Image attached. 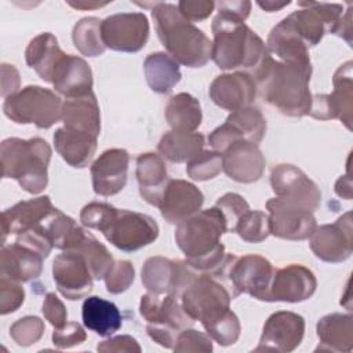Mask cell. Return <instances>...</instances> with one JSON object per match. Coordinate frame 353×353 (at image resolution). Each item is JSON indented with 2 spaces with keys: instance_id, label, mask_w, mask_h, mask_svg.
I'll list each match as a JSON object with an SVG mask.
<instances>
[{
  "instance_id": "484cf974",
  "label": "cell",
  "mask_w": 353,
  "mask_h": 353,
  "mask_svg": "<svg viewBox=\"0 0 353 353\" xmlns=\"http://www.w3.org/2000/svg\"><path fill=\"white\" fill-rule=\"evenodd\" d=\"M135 175L141 197L146 203L159 207L170 181L163 157L153 152L139 154L137 159Z\"/></svg>"
},
{
  "instance_id": "603a6c76",
  "label": "cell",
  "mask_w": 353,
  "mask_h": 353,
  "mask_svg": "<svg viewBox=\"0 0 353 353\" xmlns=\"http://www.w3.org/2000/svg\"><path fill=\"white\" fill-rule=\"evenodd\" d=\"M48 196H39L36 199L19 201L7 208L1 214L3 244L7 234H23L28 230L39 226L54 210Z\"/></svg>"
},
{
  "instance_id": "7402d4cb",
  "label": "cell",
  "mask_w": 353,
  "mask_h": 353,
  "mask_svg": "<svg viewBox=\"0 0 353 353\" xmlns=\"http://www.w3.org/2000/svg\"><path fill=\"white\" fill-rule=\"evenodd\" d=\"M130 154L124 149L105 150L91 165L92 188L99 196H113L127 183Z\"/></svg>"
},
{
  "instance_id": "30bf717a",
  "label": "cell",
  "mask_w": 353,
  "mask_h": 353,
  "mask_svg": "<svg viewBox=\"0 0 353 353\" xmlns=\"http://www.w3.org/2000/svg\"><path fill=\"white\" fill-rule=\"evenodd\" d=\"M228 277L232 283L233 295L248 294L259 301L269 302V290L274 268L269 259L256 254L234 256L228 265Z\"/></svg>"
},
{
  "instance_id": "6da1fadb",
  "label": "cell",
  "mask_w": 353,
  "mask_h": 353,
  "mask_svg": "<svg viewBox=\"0 0 353 353\" xmlns=\"http://www.w3.org/2000/svg\"><path fill=\"white\" fill-rule=\"evenodd\" d=\"M250 74L261 97L280 113L290 117H303L310 113L312 63L283 62L269 52Z\"/></svg>"
},
{
  "instance_id": "7dc6e473",
  "label": "cell",
  "mask_w": 353,
  "mask_h": 353,
  "mask_svg": "<svg viewBox=\"0 0 353 353\" xmlns=\"http://www.w3.org/2000/svg\"><path fill=\"white\" fill-rule=\"evenodd\" d=\"M174 352H212V342L208 334H203L194 328H185L176 336Z\"/></svg>"
},
{
  "instance_id": "4316f807",
  "label": "cell",
  "mask_w": 353,
  "mask_h": 353,
  "mask_svg": "<svg viewBox=\"0 0 353 353\" xmlns=\"http://www.w3.org/2000/svg\"><path fill=\"white\" fill-rule=\"evenodd\" d=\"M266 48L270 55H276L279 61L305 65L312 63L307 52V46L303 43L299 33L296 32L290 15L283 18L270 30Z\"/></svg>"
},
{
  "instance_id": "d6986e66",
  "label": "cell",
  "mask_w": 353,
  "mask_h": 353,
  "mask_svg": "<svg viewBox=\"0 0 353 353\" xmlns=\"http://www.w3.org/2000/svg\"><path fill=\"white\" fill-rule=\"evenodd\" d=\"M266 167L265 156L258 145L248 141H236L222 153V170L240 183H252L262 178Z\"/></svg>"
},
{
  "instance_id": "11a10c76",
  "label": "cell",
  "mask_w": 353,
  "mask_h": 353,
  "mask_svg": "<svg viewBox=\"0 0 353 353\" xmlns=\"http://www.w3.org/2000/svg\"><path fill=\"white\" fill-rule=\"evenodd\" d=\"M218 7V11L230 14L233 17H237L241 21H245L251 11V1L248 0H239V1H218L215 3Z\"/></svg>"
},
{
  "instance_id": "52a82bcc",
  "label": "cell",
  "mask_w": 353,
  "mask_h": 353,
  "mask_svg": "<svg viewBox=\"0 0 353 353\" xmlns=\"http://www.w3.org/2000/svg\"><path fill=\"white\" fill-rule=\"evenodd\" d=\"M62 105L54 91L40 85H26L4 99L3 112L14 123L34 124L46 130L59 121Z\"/></svg>"
},
{
  "instance_id": "5bb4252c",
  "label": "cell",
  "mask_w": 353,
  "mask_h": 353,
  "mask_svg": "<svg viewBox=\"0 0 353 353\" xmlns=\"http://www.w3.org/2000/svg\"><path fill=\"white\" fill-rule=\"evenodd\" d=\"M352 230V212L343 214L334 223L316 226L309 237L310 250L324 262H343L353 252Z\"/></svg>"
},
{
  "instance_id": "9a60e30c",
  "label": "cell",
  "mask_w": 353,
  "mask_h": 353,
  "mask_svg": "<svg viewBox=\"0 0 353 353\" xmlns=\"http://www.w3.org/2000/svg\"><path fill=\"white\" fill-rule=\"evenodd\" d=\"M305 335V319L294 312L280 310L270 314L263 324L255 352L270 350L288 353L295 350Z\"/></svg>"
},
{
  "instance_id": "f5cc1de1",
  "label": "cell",
  "mask_w": 353,
  "mask_h": 353,
  "mask_svg": "<svg viewBox=\"0 0 353 353\" xmlns=\"http://www.w3.org/2000/svg\"><path fill=\"white\" fill-rule=\"evenodd\" d=\"M98 352H128V353H139L142 349L135 338L131 335H117L110 339L101 342L97 346Z\"/></svg>"
},
{
  "instance_id": "1f68e13d",
  "label": "cell",
  "mask_w": 353,
  "mask_h": 353,
  "mask_svg": "<svg viewBox=\"0 0 353 353\" xmlns=\"http://www.w3.org/2000/svg\"><path fill=\"white\" fill-rule=\"evenodd\" d=\"M84 325L99 336H110L121 328V313L119 307L103 298L88 296L81 306Z\"/></svg>"
},
{
  "instance_id": "2e32d148",
  "label": "cell",
  "mask_w": 353,
  "mask_h": 353,
  "mask_svg": "<svg viewBox=\"0 0 353 353\" xmlns=\"http://www.w3.org/2000/svg\"><path fill=\"white\" fill-rule=\"evenodd\" d=\"M270 234L284 240H305L312 236L317 223L313 212L277 197L266 201Z\"/></svg>"
},
{
  "instance_id": "3957f363",
  "label": "cell",
  "mask_w": 353,
  "mask_h": 353,
  "mask_svg": "<svg viewBox=\"0 0 353 353\" xmlns=\"http://www.w3.org/2000/svg\"><path fill=\"white\" fill-rule=\"evenodd\" d=\"M152 18L159 40L178 63L201 68L211 59L212 41L193 22L183 18L175 4L154 3Z\"/></svg>"
},
{
  "instance_id": "60d3db41",
  "label": "cell",
  "mask_w": 353,
  "mask_h": 353,
  "mask_svg": "<svg viewBox=\"0 0 353 353\" xmlns=\"http://www.w3.org/2000/svg\"><path fill=\"white\" fill-rule=\"evenodd\" d=\"M234 232L247 243H261L270 234L269 216L263 211L248 210L237 221Z\"/></svg>"
},
{
  "instance_id": "277c9868",
  "label": "cell",
  "mask_w": 353,
  "mask_h": 353,
  "mask_svg": "<svg viewBox=\"0 0 353 353\" xmlns=\"http://www.w3.org/2000/svg\"><path fill=\"white\" fill-rule=\"evenodd\" d=\"M211 29L214 36L211 58L222 70L252 72L269 54L262 39L237 17L218 11Z\"/></svg>"
},
{
  "instance_id": "ba28073f",
  "label": "cell",
  "mask_w": 353,
  "mask_h": 353,
  "mask_svg": "<svg viewBox=\"0 0 353 353\" xmlns=\"http://www.w3.org/2000/svg\"><path fill=\"white\" fill-rule=\"evenodd\" d=\"M233 298V294L215 276L199 273L181 294V303L193 321L203 324L230 309Z\"/></svg>"
},
{
  "instance_id": "7bdbcfd3",
  "label": "cell",
  "mask_w": 353,
  "mask_h": 353,
  "mask_svg": "<svg viewBox=\"0 0 353 353\" xmlns=\"http://www.w3.org/2000/svg\"><path fill=\"white\" fill-rule=\"evenodd\" d=\"M44 330V321L40 317L25 316L10 327V336L18 346L28 347L40 341Z\"/></svg>"
},
{
  "instance_id": "ee69618b",
  "label": "cell",
  "mask_w": 353,
  "mask_h": 353,
  "mask_svg": "<svg viewBox=\"0 0 353 353\" xmlns=\"http://www.w3.org/2000/svg\"><path fill=\"white\" fill-rule=\"evenodd\" d=\"M116 211L117 208H114L110 204L92 201L84 205L83 210L80 211V221L85 228L103 232L106 226L110 223Z\"/></svg>"
},
{
  "instance_id": "c3c4849f",
  "label": "cell",
  "mask_w": 353,
  "mask_h": 353,
  "mask_svg": "<svg viewBox=\"0 0 353 353\" xmlns=\"http://www.w3.org/2000/svg\"><path fill=\"white\" fill-rule=\"evenodd\" d=\"M25 301V291L18 284L8 277L1 276L0 279V313L8 314L19 309Z\"/></svg>"
},
{
  "instance_id": "7a4b0ae2",
  "label": "cell",
  "mask_w": 353,
  "mask_h": 353,
  "mask_svg": "<svg viewBox=\"0 0 353 353\" xmlns=\"http://www.w3.org/2000/svg\"><path fill=\"white\" fill-rule=\"evenodd\" d=\"M223 233H228L226 219L214 205L179 222L175 229V241L190 268L216 277L223 273L233 256L225 252V245L221 243Z\"/></svg>"
},
{
  "instance_id": "74e56055",
  "label": "cell",
  "mask_w": 353,
  "mask_h": 353,
  "mask_svg": "<svg viewBox=\"0 0 353 353\" xmlns=\"http://www.w3.org/2000/svg\"><path fill=\"white\" fill-rule=\"evenodd\" d=\"M102 21L97 17H85L76 22L72 30L74 47L85 57H99L106 47L101 32Z\"/></svg>"
},
{
  "instance_id": "ffe728a7",
  "label": "cell",
  "mask_w": 353,
  "mask_h": 353,
  "mask_svg": "<svg viewBox=\"0 0 353 353\" xmlns=\"http://www.w3.org/2000/svg\"><path fill=\"white\" fill-rule=\"evenodd\" d=\"M256 97V84L248 72H234L216 76L210 85V98L225 110H239L251 106Z\"/></svg>"
},
{
  "instance_id": "7c38bea8",
  "label": "cell",
  "mask_w": 353,
  "mask_h": 353,
  "mask_svg": "<svg viewBox=\"0 0 353 353\" xmlns=\"http://www.w3.org/2000/svg\"><path fill=\"white\" fill-rule=\"evenodd\" d=\"M199 272L185 261H171L164 256H150L145 261L141 279L143 287L153 294H175L181 296L183 290L196 279Z\"/></svg>"
},
{
  "instance_id": "d6a6232c",
  "label": "cell",
  "mask_w": 353,
  "mask_h": 353,
  "mask_svg": "<svg viewBox=\"0 0 353 353\" xmlns=\"http://www.w3.org/2000/svg\"><path fill=\"white\" fill-rule=\"evenodd\" d=\"M143 72L148 85L157 94L170 92L181 80L179 63L167 52H153L145 58Z\"/></svg>"
},
{
  "instance_id": "4dcf8cb0",
  "label": "cell",
  "mask_w": 353,
  "mask_h": 353,
  "mask_svg": "<svg viewBox=\"0 0 353 353\" xmlns=\"http://www.w3.org/2000/svg\"><path fill=\"white\" fill-rule=\"evenodd\" d=\"M319 350L350 352L353 349V317L352 314L331 313L321 317L316 325Z\"/></svg>"
},
{
  "instance_id": "f6af8a7d",
  "label": "cell",
  "mask_w": 353,
  "mask_h": 353,
  "mask_svg": "<svg viewBox=\"0 0 353 353\" xmlns=\"http://www.w3.org/2000/svg\"><path fill=\"white\" fill-rule=\"evenodd\" d=\"M135 270L130 261H119L114 262L110 272L106 274L105 285L106 291L110 294H121L130 288L134 283Z\"/></svg>"
},
{
  "instance_id": "8fae6325",
  "label": "cell",
  "mask_w": 353,
  "mask_h": 353,
  "mask_svg": "<svg viewBox=\"0 0 353 353\" xmlns=\"http://www.w3.org/2000/svg\"><path fill=\"white\" fill-rule=\"evenodd\" d=\"M270 185L277 199L290 204L316 211L321 204L319 186L298 167L279 164L270 172Z\"/></svg>"
},
{
  "instance_id": "f907efd6",
  "label": "cell",
  "mask_w": 353,
  "mask_h": 353,
  "mask_svg": "<svg viewBox=\"0 0 353 353\" xmlns=\"http://www.w3.org/2000/svg\"><path fill=\"white\" fill-rule=\"evenodd\" d=\"M43 314L46 320L54 327V328H61L63 327L68 321V312L63 305V302L54 294L48 292L43 301Z\"/></svg>"
},
{
  "instance_id": "d4e9b609",
  "label": "cell",
  "mask_w": 353,
  "mask_h": 353,
  "mask_svg": "<svg viewBox=\"0 0 353 353\" xmlns=\"http://www.w3.org/2000/svg\"><path fill=\"white\" fill-rule=\"evenodd\" d=\"M51 84L65 98L90 94L94 84L91 68L83 58L66 54L57 66Z\"/></svg>"
},
{
  "instance_id": "ab89813d",
  "label": "cell",
  "mask_w": 353,
  "mask_h": 353,
  "mask_svg": "<svg viewBox=\"0 0 353 353\" xmlns=\"http://www.w3.org/2000/svg\"><path fill=\"white\" fill-rule=\"evenodd\" d=\"M203 327L205 328L210 338L221 346H230L236 343L241 331L239 317L230 309L216 316L215 319L203 323Z\"/></svg>"
},
{
  "instance_id": "83f0119b",
  "label": "cell",
  "mask_w": 353,
  "mask_h": 353,
  "mask_svg": "<svg viewBox=\"0 0 353 353\" xmlns=\"http://www.w3.org/2000/svg\"><path fill=\"white\" fill-rule=\"evenodd\" d=\"M95 135L61 127L54 134V146L58 154L73 168H84L92 160L97 150Z\"/></svg>"
},
{
  "instance_id": "e575fe53",
  "label": "cell",
  "mask_w": 353,
  "mask_h": 353,
  "mask_svg": "<svg viewBox=\"0 0 353 353\" xmlns=\"http://www.w3.org/2000/svg\"><path fill=\"white\" fill-rule=\"evenodd\" d=\"M352 61L341 65L332 77L334 91L327 94L332 119L341 120L347 130L352 128V99H353V72Z\"/></svg>"
},
{
  "instance_id": "f546056e",
  "label": "cell",
  "mask_w": 353,
  "mask_h": 353,
  "mask_svg": "<svg viewBox=\"0 0 353 353\" xmlns=\"http://www.w3.org/2000/svg\"><path fill=\"white\" fill-rule=\"evenodd\" d=\"M65 127L98 137L101 132V112L94 92L66 98L61 116Z\"/></svg>"
},
{
  "instance_id": "cb8c5ba5",
  "label": "cell",
  "mask_w": 353,
  "mask_h": 353,
  "mask_svg": "<svg viewBox=\"0 0 353 353\" xmlns=\"http://www.w3.org/2000/svg\"><path fill=\"white\" fill-rule=\"evenodd\" d=\"M44 259L37 250L15 240L14 244L1 248L0 272L1 276L18 283L30 281L40 276Z\"/></svg>"
},
{
  "instance_id": "91938a15",
  "label": "cell",
  "mask_w": 353,
  "mask_h": 353,
  "mask_svg": "<svg viewBox=\"0 0 353 353\" xmlns=\"http://www.w3.org/2000/svg\"><path fill=\"white\" fill-rule=\"evenodd\" d=\"M291 1H283V3H277V1H272V0H268V1H258L256 4L261 7V8H263L265 11H268V12H273V11H279V10H281L283 7H287L288 4H290Z\"/></svg>"
},
{
  "instance_id": "44dd1931",
  "label": "cell",
  "mask_w": 353,
  "mask_h": 353,
  "mask_svg": "<svg viewBox=\"0 0 353 353\" xmlns=\"http://www.w3.org/2000/svg\"><path fill=\"white\" fill-rule=\"evenodd\" d=\"M204 203L201 190L183 179H170L160 201V212L168 223H179L197 214Z\"/></svg>"
},
{
  "instance_id": "4fadbf2b",
  "label": "cell",
  "mask_w": 353,
  "mask_h": 353,
  "mask_svg": "<svg viewBox=\"0 0 353 353\" xmlns=\"http://www.w3.org/2000/svg\"><path fill=\"white\" fill-rule=\"evenodd\" d=\"M101 32L106 48L137 52L149 39V21L143 12L113 14L102 21Z\"/></svg>"
},
{
  "instance_id": "681fc988",
  "label": "cell",
  "mask_w": 353,
  "mask_h": 353,
  "mask_svg": "<svg viewBox=\"0 0 353 353\" xmlns=\"http://www.w3.org/2000/svg\"><path fill=\"white\" fill-rule=\"evenodd\" d=\"M87 334L84 328L76 321H68L61 328H54L52 331V343L59 349L73 347L85 341Z\"/></svg>"
},
{
  "instance_id": "ac0fdd59",
  "label": "cell",
  "mask_w": 353,
  "mask_h": 353,
  "mask_svg": "<svg viewBox=\"0 0 353 353\" xmlns=\"http://www.w3.org/2000/svg\"><path fill=\"white\" fill-rule=\"evenodd\" d=\"M317 287L316 276L303 265L291 263L274 270L269 302H302L309 299Z\"/></svg>"
},
{
  "instance_id": "5b68a950",
  "label": "cell",
  "mask_w": 353,
  "mask_h": 353,
  "mask_svg": "<svg viewBox=\"0 0 353 353\" xmlns=\"http://www.w3.org/2000/svg\"><path fill=\"white\" fill-rule=\"evenodd\" d=\"M51 148L41 138H7L1 142V175L15 179L19 186L30 193H41L48 183V164Z\"/></svg>"
},
{
  "instance_id": "8d00e7d4",
  "label": "cell",
  "mask_w": 353,
  "mask_h": 353,
  "mask_svg": "<svg viewBox=\"0 0 353 353\" xmlns=\"http://www.w3.org/2000/svg\"><path fill=\"white\" fill-rule=\"evenodd\" d=\"M243 141L258 145L266 132V119L258 108L247 106L232 112L226 121Z\"/></svg>"
},
{
  "instance_id": "f35d334b",
  "label": "cell",
  "mask_w": 353,
  "mask_h": 353,
  "mask_svg": "<svg viewBox=\"0 0 353 353\" xmlns=\"http://www.w3.org/2000/svg\"><path fill=\"white\" fill-rule=\"evenodd\" d=\"M74 252H80L84 256L94 280L105 279L114 265V259L108 248L99 243L90 232L87 233L83 244Z\"/></svg>"
},
{
  "instance_id": "816d5d0a",
  "label": "cell",
  "mask_w": 353,
  "mask_h": 353,
  "mask_svg": "<svg viewBox=\"0 0 353 353\" xmlns=\"http://www.w3.org/2000/svg\"><path fill=\"white\" fill-rule=\"evenodd\" d=\"M176 7L183 18L196 22L208 18L215 8V3L211 0H182Z\"/></svg>"
},
{
  "instance_id": "8992f818",
  "label": "cell",
  "mask_w": 353,
  "mask_h": 353,
  "mask_svg": "<svg viewBox=\"0 0 353 353\" xmlns=\"http://www.w3.org/2000/svg\"><path fill=\"white\" fill-rule=\"evenodd\" d=\"M139 313L146 320L148 335L167 349H172L179 332L194 323L183 310L181 296L175 294L142 295Z\"/></svg>"
},
{
  "instance_id": "bcb514c9",
  "label": "cell",
  "mask_w": 353,
  "mask_h": 353,
  "mask_svg": "<svg viewBox=\"0 0 353 353\" xmlns=\"http://www.w3.org/2000/svg\"><path fill=\"white\" fill-rule=\"evenodd\" d=\"M215 207H218L223 214L228 225V232H234L237 221L250 210V205L245 201V199L237 193L223 194L216 200Z\"/></svg>"
},
{
  "instance_id": "6f0895ef",
  "label": "cell",
  "mask_w": 353,
  "mask_h": 353,
  "mask_svg": "<svg viewBox=\"0 0 353 353\" xmlns=\"http://www.w3.org/2000/svg\"><path fill=\"white\" fill-rule=\"evenodd\" d=\"M335 192L339 197L342 199H346V200H350L352 199V179L347 175H343L341 176L336 183H335Z\"/></svg>"
},
{
  "instance_id": "9c48e42d",
  "label": "cell",
  "mask_w": 353,
  "mask_h": 353,
  "mask_svg": "<svg viewBox=\"0 0 353 353\" xmlns=\"http://www.w3.org/2000/svg\"><path fill=\"white\" fill-rule=\"evenodd\" d=\"M102 234L116 248L132 252L152 244L159 237V225L146 214L117 210Z\"/></svg>"
},
{
  "instance_id": "f1b7e54d",
  "label": "cell",
  "mask_w": 353,
  "mask_h": 353,
  "mask_svg": "<svg viewBox=\"0 0 353 353\" xmlns=\"http://www.w3.org/2000/svg\"><path fill=\"white\" fill-rule=\"evenodd\" d=\"M65 55L66 54L61 50L57 37L50 32L33 37L25 50L28 66L46 83L52 81V74Z\"/></svg>"
},
{
  "instance_id": "680465c9",
  "label": "cell",
  "mask_w": 353,
  "mask_h": 353,
  "mask_svg": "<svg viewBox=\"0 0 353 353\" xmlns=\"http://www.w3.org/2000/svg\"><path fill=\"white\" fill-rule=\"evenodd\" d=\"M68 4L73 8H77V10H92V8H99V7H103L106 4H109V1H103V3H99V1H84V0H80V1H68Z\"/></svg>"
},
{
  "instance_id": "836d02e7",
  "label": "cell",
  "mask_w": 353,
  "mask_h": 353,
  "mask_svg": "<svg viewBox=\"0 0 353 353\" xmlns=\"http://www.w3.org/2000/svg\"><path fill=\"white\" fill-rule=\"evenodd\" d=\"M204 146V135L194 131H168L159 141L157 150L161 157L171 163L189 161Z\"/></svg>"
},
{
  "instance_id": "e0dca14e",
  "label": "cell",
  "mask_w": 353,
  "mask_h": 353,
  "mask_svg": "<svg viewBox=\"0 0 353 353\" xmlns=\"http://www.w3.org/2000/svg\"><path fill=\"white\" fill-rule=\"evenodd\" d=\"M52 279L58 291L70 301L87 296L92 291L94 277L80 252L65 251L52 262Z\"/></svg>"
},
{
  "instance_id": "b9f144b4",
  "label": "cell",
  "mask_w": 353,
  "mask_h": 353,
  "mask_svg": "<svg viewBox=\"0 0 353 353\" xmlns=\"http://www.w3.org/2000/svg\"><path fill=\"white\" fill-rule=\"evenodd\" d=\"M222 170V153L216 150H201L186 163V174L194 181L215 178Z\"/></svg>"
},
{
  "instance_id": "db71d44e",
  "label": "cell",
  "mask_w": 353,
  "mask_h": 353,
  "mask_svg": "<svg viewBox=\"0 0 353 353\" xmlns=\"http://www.w3.org/2000/svg\"><path fill=\"white\" fill-rule=\"evenodd\" d=\"M19 88V73L14 65L1 63V97L7 98Z\"/></svg>"
},
{
  "instance_id": "d590c367",
  "label": "cell",
  "mask_w": 353,
  "mask_h": 353,
  "mask_svg": "<svg viewBox=\"0 0 353 353\" xmlns=\"http://www.w3.org/2000/svg\"><path fill=\"white\" fill-rule=\"evenodd\" d=\"M167 123L176 131H196L203 120L199 99L188 92H179L168 99L164 112Z\"/></svg>"
},
{
  "instance_id": "9f6ffc18",
  "label": "cell",
  "mask_w": 353,
  "mask_h": 353,
  "mask_svg": "<svg viewBox=\"0 0 353 353\" xmlns=\"http://www.w3.org/2000/svg\"><path fill=\"white\" fill-rule=\"evenodd\" d=\"M331 33L342 37L347 41V44H352V8H347L342 14Z\"/></svg>"
}]
</instances>
